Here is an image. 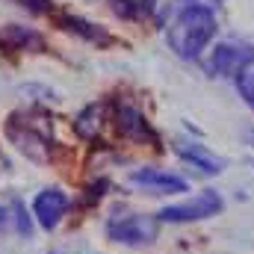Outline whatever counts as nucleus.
I'll return each instance as SVG.
<instances>
[{
    "label": "nucleus",
    "mask_w": 254,
    "mask_h": 254,
    "mask_svg": "<svg viewBox=\"0 0 254 254\" xmlns=\"http://www.w3.org/2000/svg\"><path fill=\"white\" fill-rule=\"evenodd\" d=\"M113 12L119 18H127V21H136L148 12V0H113Z\"/></svg>",
    "instance_id": "ddd939ff"
},
{
    "label": "nucleus",
    "mask_w": 254,
    "mask_h": 254,
    "mask_svg": "<svg viewBox=\"0 0 254 254\" xmlns=\"http://www.w3.org/2000/svg\"><path fill=\"white\" fill-rule=\"evenodd\" d=\"M240 86H243V95L249 98V104L254 107V74H243L240 77Z\"/></svg>",
    "instance_id": "dca6fc26"
},
{
    "label": "nucleus",
    "mask_w": 254,
    "mask_h": 254,
    "mask_svg": "<svg viewBox=\"0 0 254 254\" xmlns=\"http://www.w3.org/2000/svg\"><path fill=\"white\" fill-rule=\"evenodd\" d=\"M175 148H178V154H181L187 163H192L195 169H201L204 175H219V172L225 169V163H222L216 154H210L204 145H198V142H178Z\"/></svg>",
    "instance_id": "9b49d317"
},
{
    "label": "nucleus",
    "mask_w": 254,
    "mask_h": 254,
    "mask_svg": "<svg viewBox=\"0 0 254 254\" xmlns=\"http://www.w3.org/2000/svg\"><path fill=\"white\" fill-rule=\"evenodd\" d=\"M213 36H216V15L198 3L187 6L169 27V45L184 60H195L210 45Z\"/></svg>",
    "instance_id": "f257e3e1"
},
{
    "label": "nucleus",
    "mask_w": 254,
    "mask_h": 254,
    "mask_svg": "<svg viewBox=\"0 0 254 254\" xmlns=\"http://www.w3.org/2000/svg\"><path fill=\"white\" fill-rule=\"evenodd\" d=\"M54 254H60V252H54Z\"/></svg>",
    "instance_id": "a211bd4d"
},
{
    "label": "nucleus",
    "mask_w": 254,
    "mask_h": 254,
    "mask_svg": "<svg viewBox=\"0 0 254 254\" xmlns=\"http://www.w3.org/2000/svg\"><path fill=\"white\" fill-rule=\"evenodd\" d=\"M12 3H18L21 9H27L33 15H51L54 12V0H12Z\"/></svg>",
    "instance_id": "4468645a"
},
{
    "label": "nucleus",
    "mask_w": 254,
    "mask_h": 254,
    "mask_svg": "<svg viewBox=\"0 0 254 254\" xmlns=\"http://www.w3.org/2000/svg\"><path fill=\"white\" fill-rule=\"evenodd\" d=\"M252 60L254 51L249 45H219L210 57V71L219 77H243Z\"/></svg>",
    "instance_id": "423d86ee"
},
{
    "label": "nucleus",
    "mask_w": 254,
    "mask_h": 254,
    "mask_svg": "<svg viewBox=\"0 0 254 254\" xmlns=\"http://www.w3.org/2000/svg\"><path fill=\"white\" fill-rule=\"evenodd\" d=\"M45 36L24 24H6L0 27V51L9 54H45Z\"/></svg>",
    "instance_id": "0eeeda50"
},
{
    "label": "nucleus",
    "mask_w": 254,
    "mask_h": 254,
    "mask_svg": "<svg viewBox=\"0 0 254 254\" xmlns=\"http://www.w3.org/2000/svg\"><path fill=\"white\" fill-rule=\"evenodd\" d=\"M160 234V219L157 216H113L107 222V237L113 243H125V246H148L154 243Z\"/></svg>",
    "instance_id": "20e7f679"
},
{
    "label": "nucleus",
    "mask_w": 254,
    "mask_h": 254,
    "mask_svg": "<svg viewBox=\"0 0 254 254\" xmlns=\"http://www.w3.org/2000/svg\"><path fill=\"white\" fill-rule=\"evenodd\" d=\"M68 207H71V198H68L60 187L42 190L36 195V201H33V219L39 222L42 231L51 234V231L60 228V222H63V216L68 213Z\"/></svg>",
    "instance_id": "39448f33"
},
{
    "label": "nucleus",
    "mask_w": 254,
    "mask_h": 254,
    "mask_svg": "<svg viewBox=\"0 0 254 254\" xmlns=\"http://www.w3.org/2000/svg\"><path fill=\"white\" fill-rule=\"evenodd\" d=\"M57 24L63 27L65 33H74V36H80V39H86V42H92V45H113V36L101 27V24H92V21H86V18H80V15H57Z\"/></svg>",
    "instance_id": "9d476101"
},
{
    "label": "nucleus",
    "mask_w": 254,
    "mask_h": 254,
    "mask_svg": "<svg viewBox=\"0 0 254 254\" xmlns=\"http://www.w3.org/2000/svg\"><path fill=\"white\" fill-rule=\"evenodd\" d=\"M222 207H225V201H222L219 192L204 190V192H198L195 198H187L181 204L163 207L157 213V219L160 222H169V225H187V222H201V219H210V216L222 213Z\"/></svg>",
    "instance_id": "7ed1b4c3"
},
{
    "label": "nucleus",
    "mask_w": 254,
    "mask_h": 254,
    "mask_svg": "<svg viewBox=\"0 0 254 254\" xmlns=\"http://www.w3.org/2000/svg\"><path fill=\"white\" fill-rule=\"evenodd\" d=\"M116 127H119V133H122L125 139H130V142H151V145L160 142L157 133H154L151 125H148L145 113L136 110V107H130V104L116 107Z\"/></svg>",
    "instance_id": "6e6552de"
},
{
    "label": "nucleus",
    "mask_w": 254,
    "mask_h": 254,
    "mask_svg": "<svg viewBox=\"0 0 254 254\" xmlns=\"http://www.w3.org/2000/svg\"><path fill=\"white\" fill-rule=\"evenodd\" d=\"M130 181H133L136 187H142V190L160 192V195H178V192L190 190V184H187L184 178H178V175H172V172H163V169H151V166L136 169V172L130 175Z\"/></svg>",
    "instance_id": "1a4fd4ad"
},
{
    "label": "nucleus",
    "mask_w": 254,
    "mask_h": 254,
    "mask_svg": "<svg viewBox=\"0 0 254 254\" xmlns=\"http://www.w3.org/2000/svg\"><path fill=\"white\" fill-rule=\"evenodd\" d=\"M12 210H15V228H18V234H30V216H27L24 204L12 201Z\"/></svg>",
    "instance_id": "2eb2a0df"
},
{
    "label": "nucleus",
    "mask_w": 254,
    "mask_h": 254,
    "mask_svg": "<svg viewBox=\"0 0 254 254\" xmlns=\"http://www.w3.org/2000/svg\"><path fill=\"white\" fill-rule=\"evenodd\" d=\"M9 222V213H6V207H0V225H6Z\"/></svg>",
    "instance_id": "f3484780"
},
{
    "label": "nucleus",
    "mask_w": 254,
    "mask_h": 254,
    "mask_svg": "<svg viewBox=\"0 0 254 254\" xmlns=\"http://www.w3.org/2000/svg\"><path fill=\"white\" fill-rule=\"evenodd\" d=\"M6 136L9 142L27 154L30 160L36 163H51V122L42 110H21V113H12L9 122H6Z\"/></svg>",
    "instance_id": "f03ea898"
},
{
    "label": "nucleus",
    "mask_w": 254,
    "mask_h": 254,
    "mask_svg": "<svg viewBox=\"0 0 254 254\" xmlns=\"http://www.w3.org/2000/svg\"><path fill=\"white\" fill-rule=\"evenodd\" d=\"M104 113H107V104H89V107L74 119V130H77V136H83V139H95L98 130H101V125H104Z\"/></svg>",
    "instance_id": "f8f14e48"
}]
</instances>
